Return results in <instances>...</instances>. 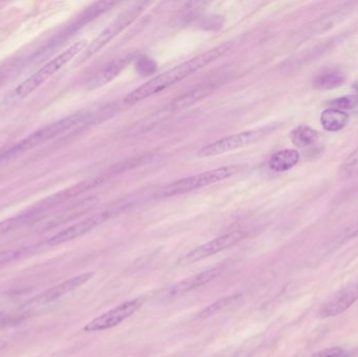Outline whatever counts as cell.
I'll use <instances>...</instances> for the list:
<instances>
[{
  "label": "cell",
  "instance_id": "6da1fadb",
  "mask_svg": "<svg viewBox=\"0 0 358 357\" xmlns=\"http://www.w3.org/2000/svg\"><path fill=\"white\" fill-rule=\"evenodd\" d=\"M231 48V44L223 43L221 45L216 46L208 52H202L181 64L176 65L172 68L168 69L162 75L151 79L150 81L140 86L136 89L132 90L124 98V103L127 105L136 104V103L142 102L147 100L155 94H161L165 92L168 88L176 84L180 83L183 80L193 75L196 71H200L203 67L208 66L210 63L215 62L217 59L225 54Z\"/></svg>",
  "mask_w": 358,
  "mask_h": 357
},
{
  "label": "cell",
  "instance_id": "7a4b0ae2",
  "mask_svg": "<svg viewBox=\"0 0 358 357\" xmlns=\"http://www.w3.org/2000/svg\"><path fill=\"white\" fill-rule=\"evenodd\" d=\"M87 40H80L73 45L69 46L66 50L55 57L50 62L46 63L43 67L36 71L33 75L27 78L25 81L21 82L17 87L14 88L10 96L14 100H22L29 96L31 92L39 88L44 82L48 81L57 71H60L67 63L71 62L82 50L87 48Z\"/></svg>",
  "mask_w": 358,
  "mask_h": 357
},
{
  "label": "cell",
  "instance_id": "3957f363",
  "mask_svg": "<svg viewBox=\"0 0 358 357\" xmlns=\"http://www.w3.org/2000/svg\"><path fill=\"white\" fill-rule=\"evenodd\" d=\"M150 1L134 2L131 6H128L123 12L120 13L110 23L108 27L85 48L83 54L78 60L77 64H82L90 60L92 56L100 52L104 46H106L111 40L115 39L119 34H121L124 29H127L130 24L134 22L145 10L151 6Z\"/></svg>",
  "mask_w": 358,
  "mask_h": 357
},
{
  "label": "cell",
  "instance_id": "277c9868",
  "mask_svg": "<svg viewBox=\"0 0 358 357\" xmlns=\"http://www.w3.org/2000/svg\"><path fill=\"white\" fill-rule=\"evenodd\" d=\"M88 115H90L88 112L76 113V115H71V117L59 119V121L54 122L50 125L44 126V127L36 130L35 132L29 134L27 138H23L22 140L17 143L15 146L4 150L6 151V159H12V157L16 156L20 153L27 152V151L36 148V147L48 142V140L58 138L59 136L69 131L71 128L76 127L78 124L87 119Z\"/></svg>",
  "mask_w": 358,
  "mask_h": 357
},
{
  "label": "cell",
  "instance_id": "5b68a950",
  "mask_svg": "<svg viewBox=\"0 0 358 357\" xmlns=\"http://www.w3.org/2000/svg\"><path fill=\"white\" fill-rule=\"evenodd\" d=\"M237 171V166H224V167L210 170V171L203 172V173L197 174V175L181 178V180H176V182L164 187L162 190H159L155 194V198H169V197L185 194V193H189L192 191L203 188V187L210 186V184L227 180V178L231 177Z\"/></svg>",
  "mask_w": 358,
  "mask_h": 357
},
{
  "label": "cell",
  "instance_id": "8992f818",
  "mask_svg": "<svg viewBox=\"0 0 358 357\" xmlns=\"http://www.w3.org/2000/svg\"><path fill=\"white\" fill-rule=\"evenodd\" d=\"M263 133H264V130L262 129L250 130V131L240 132V133L233 134V136H225V138L215 140V142L202 147L197 151V156L200 159L218 156L224 153L244 148V147L256 143Z\"/></svg>",
  "mask_w": 358,
  "mask_h": 357
},
{
  "label": "cell",
  "instance_id": "52a82bcc",
  "mask_svg": "<svg viewBox=\"0 0 358 357\" xmlns=\"http://www.w3.org/2000/svg\"><path fill=\"white\" fill-rule=\"evenodd\" d=\"M144 300L136 298L125 302L117 307L113 308L109 312L101 314L98 318L94 319L84 326L83 330L85 333H96V331L107 330L113 328L117 325L127 320L128 318L136 314L143 306Z\"/></svg>",
  "mask_w": 358,
  "mask_h": 357
},
{
  "label": "cell",
  "instance_id": "ba28073f",
  "mask_svg": "<svg viewBox=\"0 0 358 357\" xmlns=\"http://www.w3.org/2000/svg\"><path fill=\"white\" fill-rule=\"evenodd\" d=\"M246 236L245 233L242 231H235V232L229 233V234L222 235V236L217 237L200 247H196L193 251L189 252L183 261L185 263H192V262L199 261L204 258L210 257L215 255L219 252L224 251L229 247H233L236 243L240 242L244 237Z\"/></svg>",
  "mask_w": 358,
  "mask_h": 357
},
{
  "label": "cell",
  "instance_id": "9c48e42d",
  "mask_svg": "<svg viewBox=\"0 0 358 357\" xmlns=\"http://www.w3.org/2000/svg\"><path fill=\"white\" fill-rule=\"evenodd\" d=\"M358 300V280L334 293L319 310L320 318H331L344 314Z\"/></svg>",
  "mask_w": 358,
  "mask_h": 357
},
{
  "label": "cell",
  "instance_id": "30bf717a",
  "mask_svg": "<svg viewBox=\"0 0 358 357\" xmlns=\"http://www.w3.org/2000/svg\"><path fill=\"white\" fill-rule=\"evenodd\" d=\"M109 218H110V214L108 212L86 218V219L82 220V221L61 231L58 234L54 235L52 238L48 239V245H50V247H57V245L75 240V239L92 232V230L107 221Z\"/></svg>",
  "mask_w": 358,
  "mask_h": 357
},
{
  "label": "cell",
  "instance_id": "8fae6325",
  "mask_svg": "<svg viewBox=\"0 0 358 357\" xmlns=\"http://www.w3.org/2000/svg\"><path fill=\"white\" fill-rule=\"evenodd\" d=\"M94 274L92 272H85V274L80 275V276L73 277L69 280L64 281L61 284L56 285L52 289L42 293L41 295L37 296L35 299L31 300V303L38 304V305H44V304L52 303L64 296L69 295L71 291L80 289L86 283L90 282L94 278Z\"/></svg>",
  "mask_w": 358,
  "mask_h": 357
},
{
  "label": "cell",
  "instance_id": "7c38bea8",
  "mask_svg": "<svg viewBox=\"0 0 358 357\" xmlns=\"http://www.w3.org/2000/svg\"><path fill=\"white\" fill-rule=\"evenodd\" d=\"M220 268H212L204 272H199V274L194 275V276L189 277L180 282L176 283L173 286L170 287L166 291V298L167 299H176V298L180 297L193 289H199L203 285L208 284L210 281L215 280L219 275L221 274Z\"/></svg>",
  "mask_w": 358,
  "mask_h": 357
},
{
  "label": "cell",
  "instance_id": "4fadbf2b",
  "mask_svg": "<svg viewBox=\"0 0 358 357\" xmlns=\"http://www.w3.org/2000/svg\"><path fill=\"white\" fill-rule=\"evenodd\" d=\"M106 182V176L101 175L96 176V177L90 178V180H84L76 186L71 187V188L65 189V190L60 191L56 193L52 196L48 197L46 201H43L42 205L44 207H52V205H59V203H64V201H71L83 193L88 192L96 187L101 186L103 182Z\"/></svg>",
  "mask_w": 358,
  "mask_h": 357
},
{
  "label": "cell",
  "instance_id": "5bb4252c",
  "mask_svg": "<svg viewBox=\"0 0 358 357\" xmlns=\"http://www.w3.org/2000/svg\"><path fill=\"white\" fill-rule=\"evenodd\" d=\"M134 59V54H125V56L120 57V58L111 61L108 64L105 65V66L90 80V87H101V86L110 83L113 80H115V78L131 63Z\"/></svg>",
  "mask_w": 358,
  "mask_h": 357
},
{
  "label": "cell",
  "instance_id": "9a60e30c",
  "mask_svg": "<svg viewBox=\"0 0 358 357\" xmlns=\"http://www.w3.org/2000/svg\"><path fill=\"white\" fill-rule=\"evenodd\" d=\"M300 153L294 149H283L271 155L268 161V168L273 172H286L298 165Z\"/></svg>",
  "mask_w": 358,
  "mask_h": 357
},
{
  "label": "cell",
  "instance_id": "2e32d148",
  "mask_svg": "<svg viewBox=\"0 0 358 357\" xmlns=\"http://www.w3.org/2000/svg\"><path fill=\"white\" fill-rule=\"evenodd\" d=\"M344 82V75L338 69H323L313 79V87L319 90L334 89L342 86Z\"/></svg>",
  "mask_w": 358,
  "mask_h": 357
},
{
  "label": "cell",
  "instance_id": "e0dca14e",
  "mask_svg": "<svg viewBox=\"0 0 358 357\" xmlns=\"http://www.w3.org/2000/svg\"><path fill=\"white\" fill-rule=\"evenodd\" d=\"M321 124L324 129L330 132L341 131L348 124L349 117L345 111L326 109L321 115Z\"/></svg>",
  "mask_w": 358,
  "mask_h": 357
},
{
  "label": "cell",
  "instance_id": "ac0fdd59",
  "mask_svg": "<svg viewBox=\"0 0 358 357\" xmlns=\"http://www.w3.org/2000/svg\"><path fill=\"white\" fill-rule=\"evenodd\" d=\"M319 133L310 126L300 125L290 132V140L299 148L310 146L317 140Z\"/></svg>",
  "mask_w": 358,
  "mask_h": 357
},
{
  "label": "cell",
  "instance_id": "d6986e66",
  "mask_svg": "<svg viewBox=\"0 0 358 357\" xmlns=\"http://www.w3.org/2000/svg\"><path fill=\"white\" fill-rule=\"evenodd\" d=\"M210 90H212V88H198V89L189 92V94H185V96H182L181 98L178 99V100L174 101L173 104H172V108H173L174 110L185 109L187 107H189L191 105L195 104V103H197L198 101L201 100V99L206 98V96L210 94Z\"/></svg>",
  "mask_w": 358,
  "mask_h": 357
},
{
  "label": "cell",
  "instance_id": "ffe728a7",
  "mask_svg": "<svg viewBox=\"0 0 358 357\" xmlns=\"http://www.w3.org/2000/svg\"><path fill=\"white\" fill-rule=\"evenodd\" d=\"M240 295L229 296V297H224L222 299H219L215 303L210 304L208 307L203 308L201 312H198V319H208L210 316H215L218 312H222L225 308L229 307V305L234 303Z\"/></svg>",
  "mask_w": 358,
  "mask_h": 357
},
{
  "label": "cell",
  "instance_id": "44dd1931",
  "mask_svg": "<svg viewBox=\"0 0 358 357\" xmlns=\"http://www.w3.org/2000/svg\"><path fill=\"white\" fill-rule=\"evenodd\" d=\"M340 173L344 178L355 177L358 175V147L343 161Z\"/></svg>",
  "mask_w": 358,
  "mask_h": 357
},
{
  "label": "cell",
  "instance_id": "7402d4cb",
  "mask_svg": "<svg viewBox=\"0 0 358 357\" xmlns=\"http://www.w3.org/2000/svg\"><path fill=\"white\" fill-rule=\"evenodd\" d=\"M358 104V98L355 96H344L340 98L334 99L327 103L328 106L336 110H351L355 108Z\"/></svg>",
  "mask_w": 358,
  "mask_h": 357
},
{
  "label": "cell",
  "instance_id": "603a6c76",
  "mask_svg": "<svg viewBox=\"0 0 358 357\" xmlns=\"http://www.w3.org/2000/svg\"><path fill=\"white\" fill-rule=\"evenodd\" d=\"M24 255L23 249H13L0 252V268L16 261Z\"/></svg>",
  "mask_w": 358,
  "mask_h": 357
},
{
  "label": "cell",
  "instance_id": "cb8c5ba5",
  "mask_svg": "<svg viewBox=\"0 0 358 357\" xmlns=\"http://www.w3.org/2000/svg\"><path fill=\"white\" fill-rule=\"evenodd\" d=\"M311 357H351L350 352L342 347L327 348L317 352Z\"/></svg>",
  "mask_w": 358,
  "mask_h": 357
},
{
  "label": "cell",
  "instance_id": "d4e9b609",
  "mask_svg": "<svg viewBox=\"0 0 358 357\" xmlns=\"http://www.w3.org/2000/svg\"><path fill=\"white\" fill-rule=\"evenodd\" d=\"M21 222V217L10 218V219L0 221V236L10 232L13 228H16Z\"/></svg>",
  "mask_w": 358,
  "mask_h": 357
},
{
  "label": "cell",
  "instance_id": "484cf974",
  "mask_svg": "<svg viewBox=\"0 0 358 357\" xmlns=\"http://www.w3.org/2000/svg\"><path fill=\"white\" fill-rule=\"evenodd\" d=\"M6 321H8V316H6V314L0 312V326H1V325L6 324Z\"/></svg>",
  "mask_w": 358,
  "mask_h": 357
},
{
  "label": "cell",
  "instance_id": "4316f807",
  "mask_svg": "<svg viewBox=\"0 0 358 357\" xmlns=\"http://www.w3.org/2000/svg\"><path fill=\"white\" fill-rule=\"evenodd\" d=\"M6 346H8V343L6 341H0V351H2Z\"/></svg>",
  "mask_w": 358,
  "mask_h": 357
},
{
  "label": "cell",
  "instance_id": "83f0119b",
  "mask_svg": "<svg viewBox=\"0 0 358 357\" xmlns=\"http://www.w3.org/2000/svg\"><path fill=\"white\" fill-rule=\"evenodd\" d=\"M353 88H355V92L358 94V81L355 82V84H353Z\"/></svg>",
  "mask_w": 358,
  "mask_h": 357
},
{
  "label": "cell",
  "instance_id": "f1b7e54d",
  "mask_svg": "<svg viewBox=\"0 0 358 357\" xmlns=\"http://www.w3.org/2000/svg\"><path fill=\"white\" fill-rule=\"evenodd\" d=\"M2 161H4V156L2 150H0V163H1Z\"/></svg>",
  "mask_w": 358,
  "mask_h": 357
}]
</instances>
